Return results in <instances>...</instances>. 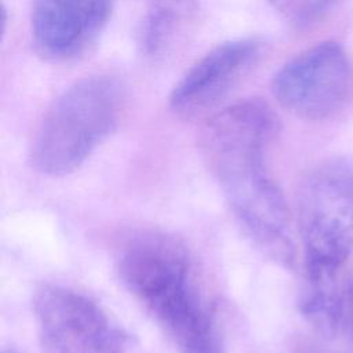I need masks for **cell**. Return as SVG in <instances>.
<instances>
[{"label":"cell","mask_w":353,"mask_h":353,"mask_svg":"<svg viewBox=\"0 0 353 353\" xmlns=\"http://www.w3.org/2000/svg\"><path fill=\"white\" fill-rule=\"evenodd\" d=\"M279 131L272 106L251 98L214 113L199 146L243 233L268 259L290 269L295 262L290 211L268 163Z\"/></svg>","instance_id":"6da1fadb"},{"label":"cell","mask_w":353,"mask_h":353,"mask_svg":"<svg viewBox=\"0 0 353 353\" xmlns=\"http://www.w3.org/2000/svg\"><path fill=\"white\" fill-rule=\"evenodd\" d=\"M116 272L176 353L223 352L214 302L182 240L159 230L138 233L120 248Z\"/></svg>","instance_id":"7a4b0ae2"},{"label":"cell","mask_w":353,"mask_h":353,"mask_svg":"<svg viewBox=\"0 0 353 353\" xmlns=\"http://www.w3.org/2000/svg\"><path fill=\"white\" fill-rule=\"evenodd\" d=\"M124 94L120 80L110 74L87 76L63 90L33 132L30 167L51 178L80 168L117 127Z\"/></svg>","instance_id":"3957f363"},{"label":"cell","mask_w":353,"mask_h":353,"mask_svg":"<svg viewBox=\"0 0 353 353\" xmlns=\"http://www.w3.org/2000/svg\"><path fill=\"white\" fill-rule=\"evenodd\" d=\"M303 284L338 285L353 252V163L325 160L305 178L298 196Z\"/></svg>","instance_id":"277c9868"},{"label":"cell","mask_w":353,"mask_h":353,"mask_svg":"<svg viewBox=\"0 0 353 353\" xmlns=\"http://www.w3.org/2000/svg\"><path fill=\"white\" fill-rule=\"evenodd\" d=\"M40 353H128L130 336L90 295L41 285L32 301Z\"/></svg>","instance_id":"5b68a950"},{"label":"cell","mask_w":353,"mask_h":353,"mask_svg":"<svg viewBox=\"0 0 353 353\" xmlns=\"http://www.w3.org/2000/svg\"><path fill=\"white\" fill-rule=\"evenodd\" d=\"M272 92L284 109L301 119H332L353 98V62L341 44L317 43L276 72Z\"/></svg>","instance_id":"8992f818"},{"label":"cell","mask_w":353,"mask_h":353,"mask_svg":"<svg viewBox=\"0 0 353 353\" xmlns=\"http://www.w3.org/2000/svg\"><path fill=\"white\" fill-rule=\"evenodd\" d=\"M263 48L261 39L241 37L210 50L174 85L168 99L171 110L193 119L215 109L258 65Z\"/></svg>","instance_id":"52a82bcc"},{"label":"cell","mask_w":353,"mask_h":353,"mask_svg":"<svg viewBox=\"0 0 353 353\" xmlns=\"http://www.w3.org/2000/svg\"><path fill=\"white\" fill-rule=\"evenodd\" d=\"M116 0H33L30 33L34 50L52 62L83 55L101 36Z\"/></svg>","instance_id":"ba28073f"},{"label":"cell","mask_w":353,"mask_h":353,"mask_svg":"<svg viewBox=\"0 0 353 353\" xmlns=\"http://www.w3.org/2000/svg\"><path fill=\"white\" fill-rule=\"evenodd\" d=\"M199 11V0H145L137 28L139 52L157 62L170 58L193 30Z\"/></svg>","instance_id":"9c48e42d"},{"label":"cell","mask_w":353,"mask_h":353,"mask_svg":"<svg viewBox=\"0 0 353 353\" xmlns=\"http://www.w3.org/2000/svg\"><path fill=\"white\" fill-rule=\"evenodd\" d=\"M342 327L347 330V332L353 341V280H350L349 283H345Z\"/></svg>","instance_id":"30bf717a"},{"label":"cell","mask_w":353,"mask_h":353,"mask_svg":"<svg viewBox=\"0 0 353 353\" xmlns=\"http://www.w3.org/2000/svg\"><path fill=\"white\" fill-rule=\"evenodd\" d=\"M1 353H19V352H18V350H15V349H12V347H11V349H4V350H3V352H1Z\"/></svg>","instance_id":"8fae6325"}]
</instances>
